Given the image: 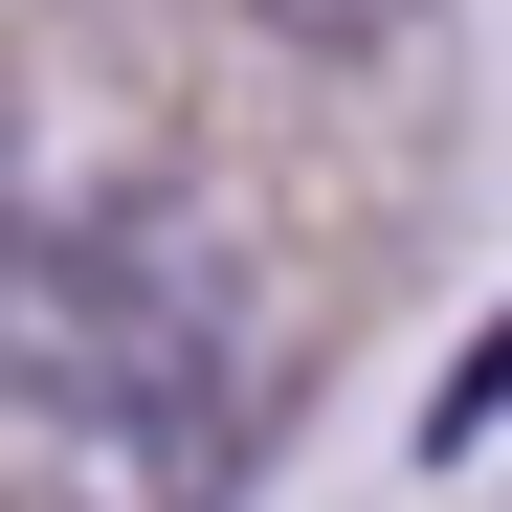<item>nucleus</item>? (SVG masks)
Listing matches in <instances>:
<instances>
[{"instance_id": "obj_3", "label": "nucleus", "mask_w": 512, "mask_h": 512, "mask_svg": "<svg viewBox=\"0 0 512 512\" xmlns=\"http://www.w3.org/2000/svg\"><path fill=\"white\" fill-rule=\"evenodd\" d=\"M268 45H401V23H446V0H245Z\"/></svg>"}, {"instance_id": "obj_1", "label": "nucleus", "mask_w": 512, "mask_h": 512, "mask_svg": "<svg viewBox=\"0 0 512 512\" xmlns=\"http://www.w3.org/2000/svg\"><path fill=\"white\" fill-rule=\"evenodd\" d=\"M0 446L23 512H223L268 468V312H245L223 223H45L0 290Z\"/></svg>"}, {"instance_id": "obj_2", "label": "nucleus", "mask_w": 512, "mask_h": 512, "mask_svg": "<svg viewBox=\"0 0 512 512\" xmlns=\"http://www.w3.org/2000/svg\"><path fill=\"white\" fill-rule=\"evenodd\" d=\"M490 423H512V312H490V334H468V357H446V401H423V446H446V468H468V446H490Z\"/></svg>"}]
</instances>
